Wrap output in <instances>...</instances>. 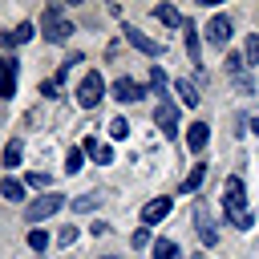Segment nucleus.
Here are the masks:
<instances>
[{"instance_id":"bb28decb","label":"nucleus","mask_w":259,"mask_h":259,"mask_svg":"<svg viewBox=\"0 0 259 259\" xmlns=\"http://www.w3.org/2000/svg\"><path fill=\"white\" fill-rule=\"evenodd\" d=\"M109 134H113V138H125V134H130V121H125V117H113V121H109Z\"/></svg>"},{"instance_id":"2f4dec72","label":"nucleus","mask_w":259,"mask_h":259,"mask_svg":"<svg viewBox=\"0 0 259 259\" xmlns=\"http://www.w3.org/2000/svg\"><path fill=\"white\" fill-rule=\"evenodd\" d=\"M190 259H202V255H190Z\"/></svg>"},{"instance_id":"39448f33","label":"nucleus","mask_w":259,"mask_h":259,"mask_svg":"<svg viewBox=\"0 0 259 259\" xmlns=\"http://www.w3.org/2000/svg\"><path fill=\"white\" fill-rule=\"evenodd\" d=\"M194 227H198V239H202L206 247H214V243H219V227H214V219H210L206 202H194Z\"/></svg>"},{"instance_id":"423d86ee","label":"nucleus","mask_w":259,"mask_h":259,"mask_svg":"<svg viewBox=\"0 0 259 259\" xmlns=\"http://www.w3.org/2000/svg\"><path fill=\"white\" fill-rule=\"evenodd\" d=\"M146 97V85H138V81H130V77H117L113 81V101H142Z\"/></svg>"},{"instance_id":"7c9ffc66","label":"nucleus","mask_w":259,"mask_h":259,"mask_svg":"<svg viewBox=\"0 0 259 259\" xmlns=\"http://www.w3.org/2000/svg\"><path fill=\"white\" fill-rule=\"evenodd\" d=\"M251 130H255V134H259V113H255V117H251Z\"/></svg>"},{"instance_id":"a211bd4d","label":"nucleus","mask_w":259,"mask_h":259,"mask_svg":"<svg viewBox=\"0 0 259 259\" xmlns=\"http://www.w3.org/2000/svg\"><path fill=\"white\" fill-rule=\"evenodd\" d=\"M154 259H182V251H178V243L158 239V243H154Z\"/></svg>"},{"instance_id":"20e7f679","label":"nucleus","mask_w":259,"mask_h":259,"mask_svg":"<svg viewBox=\"0 0 259 259\" xmlns=\"http://www.w3.org/2000/svg\"><path fill=\"white\" fill-rule=\"evenodd\" d=\"M61 206H65V194H40V198H32V206H28V223H40V219L57 214Z\"/></svg>"},{"instance_id":"ddd939ff","label":"nucleus","mask_w":259,"mask_h":259,"mask_svg":"<svg viewBox=\"0 0 259 259\" xmlns=\"http://www.w3.org/2000/svg\"><path fill=\"white\" fill-rule=\"evenodd\" d=\"M32 32H36V28H32V24L24 20V24H16L12 32H4V36H0V45H4V49H16V45H24V40H32Z\"/></svg>"},{"instance_id":"aec40b11","label":"nucleus","mask_w":259,"mask_h":259,"mask_svg":"<svg viewBox=\"0 0 259 259\" xmlns=\"http://www.w3.org/2000/svg\"><path fill=\"white\" fill-rule=\"evenodd\" d=\"M0 194H4L8 202H20V198H24V186H20L16 178H4V182H0Z\"/></svg>"},{"instance_id":"5701e85b","label":"nucleus","mask_w":259,"mask_h":259,"mask_svg":"<svg viewBox=\"0 0 259 259\" xmlns=\"http://www.w3.org/2000/svg\"><path fill=\"white\" fill-rule=\"evenodd\" d=\"M243 57H247V65H259V32L247 36V53H243Z\"/></svg>"},{"instance_id":"f3484780","label":"nucleus","mask_w":259,"mask_h":259,"mask_svg":"<svg viewBox=\"0 0 259 259\" xmlns=\"http://www.w3.org/2000/svg\"><path fill=\"white\" fill-rule=\"evenodd\" d=\"M202 178H206V166H202V162H194V170L186 174V182H182V190H186V194H194V190L202 186Z\"/></svg>"},{"instance_id":"b1692460","label":"nucleus","mask_w":259,"mask_h":259,"mask_svg":"<svg viewBox=\"0 0 259 259\" xmlns=\"http://www.w3.org/2000/svg\"><path fill=\"white\" fill-rule=\"evenodd\" d=\"M28 247H32V251H45V247H49V235L32 227V231H28Z\"/></svg>"},{"instance_id":"dca6fc26","label":"nucleus","mask_w":259,"mask_h":259,"mask_svg":"<svg viewBox=\"0 0 259 259\" xmlns=\"http://www.w3.org/2000/svg\"><path fill=\"white\" fill-rule=\"evenodd\" d=\"M227 73H231L235 81H243V77H247V57H239V53H227Z\"/></svg>"},{"instance_id":"9d476101","label":"nucleus","mask_w":259,"mask_h":259,"mask_svg":"<svg viewBox=\"0 0 259 259\" xmlns=\"http://www.w3.org/2000/svg\"><path fill=\"white\" fill-rule=\"evenodd\" d=\"M125 40H130L134 49H142L146 57H158V53H162V45H158V40H150L146 32H138V28H130V24H125Z\"/></svg>"},{"instance_id":"393cba45","label":"nucleus","mask_w":259,"mask_h":259,"mask_svg":"<svg viewBox=\"0 0 259 259\" xmlns=\"http://www.w3.org/2000/svg\"><path fill=\"white\" fill-rule=\"evenodd\" d=\"M93 206H97V198H93V194H81V198H73V210H81V214H89Z\"/></svg>"},{"instance_id":"473e14b6","label":"nucleus","mask_w":259,"mask_h":259,"mask_svg":"<svg viewBox=\"0 0 259 259\" xmlns=\"http://www.w3.org/2000/svg\"><path fill=\"white\" fill-rule=\"evenodd\" d=\"M105 259H117V255H105Z\"/></svg>"},{"instance_id":"412c9836","label":"nucleus","mask_w":259,"mask_h":259,"mask_svg":"<svg viewBox=\"0 0 259 259\" xmlns=\"http://www.w3.org/2000/svg\"><path fill=\"white\" fill-rule=\"evenodd\" d=\"M150 85H154V89L162 93V101H166V85H170V81H166V73H162V65H154V69H150Z\"/></svg>"},{"instance_id":"f03ea898","label":"nucleus","mask_w":259,"mask_h":259,"mask_svg":"<svg viewBox=\"0 0 259 259\" xmlns=\"http://www.w3.org/2000/svg\"><path fill=\"white\" fill-rule=\"evenodd\" d=\"M40 32H45V40H53V45H61V40L73 36V24L65 20V8H61V4H49V8L40 12Z\"/></svg>"},{"instance_id":"0eeeda50","label":"nucleus","mask_w":259,"mask_h":259,"mask_svg":"<svg viewBox=\"0 0 259 259\" xmlns=\"http://www.w3.org/2000/svg\"><path fill=\"white\" fill-rule=\"evenodd\" d=\"M154 121H158V130H162V134H178V105L166 97V101L154 109Z\"/></svg>"},{"instance_id":"f8f14e48","label":"nucleus","mask_w":259,"mask_h":259,"mask_svg":"<svg viewBox=\"0 0 259 259\" xmlns=\"http://www.w3.org/2000/svg\"><path fill=\"white\" fill-rule=\"evenodd\" d=\"M206 138H210V125H206V121H194V125L186 130V150L198 154V150L206 146Z\"/></svg>"},{"instance_id":"f257e3e1","label":"nucleus","mask_w":259,"mask_h":259,"mask_svg":"<svg viewBox=\"0 0 259 259\" xmlns=\"http://www.w3.org/2000/svg\"><path fill=\"white\" fill-rule=\"evenodd\" d=\"M223 206H227V223H231V227L247 231V227L255 223L251 210L243 206V178H239V174H231V178L223 182Z\"/></svg>"},{"instance_id":"a878e982","label":"nucleus","mask_w":259,"mask_h":259,"mask_svg":"<svg viewBox=\"0 0 259 259\" xmlns=\"http://www.w3.org/2000/svg\"><path fill=\"white\" fill-rule=\"evenodd\" d=\"M57 243H61V247H73V243H77V227H61V231H57Z\"/></svg>"},{"instance_id":"1a4fd4ad","label":"nucleus","mask_w":259,"mask_h":259,"mask_svg":"<svg viewBox=\"0 0 259 259\" xmlns=\"http://www.w3.org/2000/svg\"><path fill=\"white\" fill-rule=\"evenodd\" d=\"M16 57H0V97H12L16 93Z\"/></svg>"},{"instance_id":"c756f323","label":"nucleus","mask_w":259,"mask_h":259,"mask_svg":"<svg viewBox=\"0 0 259 259\" xmlns=\"http://www.w3.org/2000/svg\"><path fill=\"white\" fill-rule=\"evenodd\" d=\"M28 186H49V174H28Z\"/></svg>"},{"instance_id":"7ed1b4c3","label":"nucleus","mask_w":259,"mask_h":259,"mask_svg":"<svg viewBox=\"0 0 259 259\" xmlns=\"http://www.w3.org/2000/svg\"><path fill=\"white\" fill-rule=\"evenodd\" d=\"M101 93H105V81H101L97 69H89V73L81 77V85H77V105H81V109H93V105L101 101Z\"/></svg>"},{"instance_id":"c85d7f7f","label":"nucleus","mask_w":259,"mask_h":259,"mask_svg":"<svg viewBox=\"0 0 259 259\" xmlns=\"http://www.w3.org/2000/svg\"><path fill=\"white\" fill-rule=\"evenodd\" d=\"M130 243H134V247H146V243H150V231H146V227H138V231H134V239H130Z\"/></svg>"},{"instance_id":"6e6552de","label":"nucleus","mask_w":259,"mask_h":259,"mask_svg":"<svg viewBox=\"0 0 259 259\" xmlns=\"http://www.w3.org/2000/svg\"><path fill=\"white\" fill-rule=\"evenodd\" d=\"M231 20L227 16H210V24H206V40L210 45H219V49H227V40H231Z\"/></svg>"},{"instance_id":"2eb2a0df","label":"nucleus","mask_w":259,"mask_h":259,"mask_svg":"<svg viewBox=\"0 0 259 259\" xmlns=\"http://www.w3.org/2000/svg\"><path fill=\"white\" fill-rule=\"evenodd\" d=\"M182 32H186V57H190V61L198 65V53H202V49H198V28H194V24L186 20V24H182Z\"/></svg>"},{"instance_id":"9b49d317","label":"nucleus","mask_w":259,"mask_h":259,"mask_svg":"<svg viewBox=\"0 0 259 259\" xmlns=\"http://www.w3.org/2000/svg\"><path fill=\"white\" fill-rule=\"evenodd\" d=\"M170 206H174V202H170V198H150V202H146V206H142V219H146V223H150V227H154V223H162V219H166V214H170Z\"/></svg>"},{"instance_id":"cd10ccee","label":"nucleus","mask_w":259,"mask_h":259,"mask_svg":"<svg viewBox=\"0 0 259 259\" xmlns=\"http://www.w3.org/2000/svg\"><path fill=\"white\" fill-rule=\"evenodd\" d=\"M81 170V150H69V158H65V174H77Z\"/></svg>"},{"instance_id":"4468645a","label":"nucleus","mask_w":259,"mask_h":259,"mask_svg":"<svg viewBox=\"0 0 259 259\" xmlns=\"http://www.w3.org/2000/svg\"><path fill=\"white\" fill-rule=\"evenodd\" d=\"M154 16H158L166 28H182V24H186V20H182V12H178L174 4H158V8H154Z\"/></svg>"},{"instance_id":"6ab92c4d","label":"nucleus","mask_w":259,"mask_h":259,"mask_svg":"<svg viewBox=\"0 0 259 259\" xmlns=\"http://www.w3.org/2000/svg\"><path fill=\"white\" fill-rule=\"evenodd\" d=\"M174 89H178V97H182V101H186V105H190V109H194V105H198V101H202V97H198V89H194V85H190V81H174Z\"/></svg>"},{"instance_id":"4be33fe9","label":"nucleus","mask_w":259,"mask_h":259,"mask_svg":"<svg viewBox=\"0 0 259 259\" xmlns=\"http://www.w3.org/2000/svg\"><path fill=\"white\" fill-rule=\"evenodd\" d=\"M4 166H8V170L20 166V142H8V146H4Z\"/></svg>"}]
</instances>
